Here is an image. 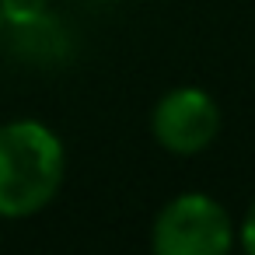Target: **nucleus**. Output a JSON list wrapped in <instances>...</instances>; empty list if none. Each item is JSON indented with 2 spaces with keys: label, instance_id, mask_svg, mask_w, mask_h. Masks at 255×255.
<instances>
[{
  "label": "nucleus",
  "instance_id": "obj_2",
  "mask_svg": "<svg viewBox=\"0 0 255 255\" xmlns=\"http://www.w3.org/2000/svg\"><path fill=\"white\" fill-rule=\"evenodd\" d=\"M234 241L227 210L203 196H175L154 220V252L157 255H224Z\"/></svg>",
  "mask_w": 255,
  "mask_h": 255
},
{
  "label": "nucleus",
  "instance_id": "obj_3",
  "mask_svg": "<svg viewBox=\"0 0 255 255\" xmlns=\"http://www.w3.org/2000/svg\"><path fill=\"white\" fill-rule=\"evenodd\" d=\"M150 129L168 154L189 157L213 143V136L220 129V109L199 88H175L157 102Z\"/></svg>",
  "mask_w": 255,
  "mask_h": 255
},
{
  "label": "nucleus",
  "instance_id": "obj_6",
  "mask_svg": "<svg viewBox=\"0 0 255 255\" xmlns=\"http://www.w3.org/2000/svg\"><path fill=\"white\" fill-rule=\"evenodd\" d=\"M0 21H4V18H0Z\"/></svg>",
  "mask_w": 255,
  "mask_h": 255
},
{
  "label": "nucleus",
  "instance_id": "obj_4",
  "mask_svg": "<svg viewBox=\"0 0 255 255\" xmlns=\"http://www.w3.org/2000/svg\"><path fill=\"white\" fill-rule=\"evenodd\" d=\"M49 0H0V18L11 21V25H25L46 14Z\"/></svg>",
  "mask_w": 255,
  "mask_h": 255
},
{
  "label": "nucleus",
  "instance_id": "obj_5",
  "mask_svg": "<svg viewBox=\"0 0 255 255\" xmlns=\"http://www.w3.org/2000/svg\"><path fill=\"white\" fill-rule=\"evenodd\" d=\"M241 245L255 255V203L248 206V213H245V220H241Z\"/></svg>",
  "mask_w": 255,
  "mask_h": 255
},
{
  "label": "nucleus",
  "instance_id": "obj_1",
  "mask_svg": "<svg viewBox=\"0 0 255 255\" xmlns=\"http://www.w3.org/2000/svg\"><path fill=\"white\" fill-rule=\"evenodd\" d=\"M63 143L35 123L14 119L0 126V217H32L53 203L63 185Z\"/></svg>",
  "mask_w": 255,
  "mask_h": 255
}]
</instances>
